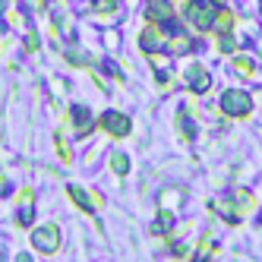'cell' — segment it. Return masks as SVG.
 Wrapping results in <instances>:
<instances>
[{
    "label": "cell",
    "mask_w": 262,
    "mask_h": 262,
    "mask_svg": "<svg viewBox=\"0 0 262 262\" xmlns=\"http://www.w3.org/2000/svg\"><path fill=\"white\" fill-rule=\"evenodd\" d=\"M148 16H152L155 23H161V26H171L174 10H171V4H167V0H148Z\"/></svg>",
    "instance_id": "5b68a950"
},
{
    "label": "cell",
    "mask_w": 262,
    "mask_h": 262,
    "mask_svg": "<svg viewBox=\"0 0 262 262\" xmlns=\"http://www.w3.org/2000/svg\"><path fill=\"white\" fill-rule=\"evenodd\" d=\"M26 51H29V54L38 51V38H35V35H29V38H26Z\"/></svg>",
    "instance_id": "5bb4252c"
},
{
    "label": "cell",
    "mask_w": 262,
    "mask_h": 262,
    "mask_svg": "<svg viewBox=\"0 0 262 262\" xmlns=\"http://www.w3.org/2000/svg\"><path fill=\"white\" fill-rule=\"evenodd\" d=\"M171 221H174L171 215H167V212H161V215H158V221L152 224V234H164L167 228H171Z\"/></svg>",
    "instance_id": "30bf717a"
},
{
    "label": "cell",
    "mask_w": 262,
    "mask_h": 262,
    "mask_svg": "<svg viewBox=\"0 0 262 262\" xmlns=\"http://www.w3.org/2000/svg\"><path fill=\"white\" fill-rule=\"evenodd\" d=\"M212 13H218V4L215 0H193L190 10H186V16H190V23L196 29H209L215 19H212Z\"/></svg>",
    "instance_id": "7a4b0ae2"
},
{
    "label": "cell",
    "mask_w": 262,
    "mask_h": 262,
    "mask_svg": "<svg viewBox=\"0 0 262 262\" xmlns=\"http://www.w3.org/2000/svg\"><path fill=\"white\" fill-rule=\"evenodd\" d=\"M57 148H60L63 161H70V148H67V139H63V133H57Z\"/></svg>",
    "instance_id": "7c38bea8"
},
{
    "label": "cell",
    "mask_w": 262,
    "mask_h": 262,
    "mask_svg": "<svg viewBox=\"0 0 262 262\" xmlns=\"http://www.w3.org/2000/svg\"><path fill=\"white\" fill-rule=\"evenodd\" d=\"M32 243H35L38 253H54L60 247V228L57 224H41V228L32 234Z\"/></svg>",
    "instance_id": "3957f363"
},
{
    "label": "cell",
    "mask_w": 262,
    "mask_h": 262,
    "mask_svg": "<svg viewBox=\"0 0 262 262\" xmlns=\"http://www.w3.org/2000/svg\"><path fill=\"white\" fill-rule=\"evenodd\" d=\"M215 16H218V19H215V23H218V29H224V32H228V29L234 26V13H231V10H218Z\"/></svg>",
    "instance_id": "9c48e42d"
},
{
    "label": "cell",
    "mask_w": 262,
    "mask_h": 262,
    "mask_svg": "<svg viewBox=\"0 0 262 262\" xmlns=\"http://www.w3.org/2000/svg\"><path fill=\"white\" fill-rule=\"evenodd\" d=\"M209 73H205V70H190V85H193V92H205V89H209Z\"/></svg>",
    "instance_id": "8992f818"
},
{
    "label": "cell",
    "mask_w": 262,
    "mask_h": 262,
    "mask_svg": "<svg viewBox=\"0 0 262 262\" xmlns=\"http://www.w3.org/2000/svg\"><path fill=\"white\" fill-rule=\"evenodd\" d=\"M234 67H237V73H240V76H253V73H256V67H253L247 57H237V60H234Z\"/></svg>",
    "instance_id": "8fae6325"
},
{
    "label": "cell",
    "mask_w": 262,
    "mask_h": 262,
    "mask_svg": "<svg viewBox=\"0 0 262 262\" xmlns=\"http://www.w3.org/2000/svg\"><path fill=\"white\" fill-rule=\"evenodd\" d=\"M67 193H70V199H73V202H76V205H79V209H82L85 215L92 212V199L85 196V190H79V186H70V190H67Z\"/></svg>",
    "instance_id": "52a82bcc"
},
{
    "label": "cell",
    "mask_w": 262,
    "mask_h": 262,
    "mask_svg": "<svg viewBox=\"0 0 262 262\" xmlns=\"http://www.w3.org/2000/svg\"><path fill=\"white\" fill-rule=\"evenodd\" d=\"M114 0H98V13H114Z\"/></svg>",
    "instance_id": "4fadbf2b"
},
{
    "label": "cell",
    "mask_w": 262,
    "mask_h": 262,
    "mask_svg": "<svg viewBox=\"0 0 262 262\" xmlns=\"http://www.w3.org/2000/svg\"><path fill=\"white\" fill-rule=\"evenodd\" d=\"M4 186H7V180H4V177H0V196H4Z\"/></svg>",
    "instance_id": "2e32d148"
},
{
    "label": "cell",
    "mask_w": 262,
    "mask_h": 262,
    "mask_svg": "<svg viewBox=\"0 0 262 262\" xmlns=\"http://www.w3.org/2000/svg\"><path fill=\"white\" fill-rule=\"evenodd\" d=\"M111 167H114L117 174H123L126 167H129V158H126L123 152H114V155H111Z\"/></svg>",
    "instance_id": "ba28073f"
},
{
    "label": "cell",
    "mask_w": 262,
    "mask_h": 262,
    "mask_svg": "<svg viewBox=\"0 0 262 262\" xmlns=\"http://www.w3.org/2000/svg\"><path fill=\"white\" fill-rule=\"evenodd\" d=\"M26 4H29L32 10H41V7H45V0H26Z\"/></svg>",
    "instance_id": "9a60e30c"
},
{
    "label": "cell",
    "mask_w": 262,
    "mask_h": 262,
    "mask_svg": "<svg viewBox=\"0 0 262 262\" xmlns=\"http://www.w3.org/2000/svg\"><path fill=\"white\" fill-rule=\"evenodd\" d=\"M101 126L107 129V133H114V136H126L129 133V117L117 114V111H107V114L101 117Z\"/></svg>",
    "instance_id": "277c9868"
},
{
    "label": "cell",
    "mask_w": 262,
    "mask_h": 262,
    "mask_svg": "<svg viewBox=\"0 0 262 262\" xmlns=\"http://www.w3.org/2000/svg\"><path fill=\"white\" fill-rule=\"evenodd\" d=\"M221 107L228 111V117H247L250 107H253V98L247 92H237V89H228L221 95Z\"/></svg>",
    "instance_id": "6da1fadb"
}]
</instances>
